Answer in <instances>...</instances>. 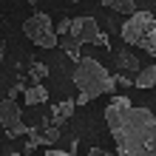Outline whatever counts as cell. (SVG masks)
I'll use <instances>...</instances> for the list:
<instances>
[{
    "instance_id": "cell-15",
    "label": "cell",
    "mask_w": 156,
    "mask_h": 156,
    "mask_svg": "<svg viewBox=\"0 0 156 156\" xmlns=\"http://www.w3.org/2000/svg\"><path fill=\"white\" fill-rule=\"evenodd\" d=\"M9 156H26V153H9Z\"/></svg>"
},
{
    "instance_id": "cell-4",
    "label": "cell",
    "mask_w": 156,
    "mask_h": 156,
    "mask_svg": "<svg viewBox=\"0 0 156 156\" xmlns=\"http://www.w3.org/2000/svg\"><path fill=\"white\" fill-rule=\"evenodd\" d=\"M99 37H102V34H99V26H97L94 17H71L68 34L60 43H62V48L80 62L82 57L77 54V45H82V43H99Z\"/></svg>"
},
{
    "instance_id": "cell-7",
    "label": "cell",
    "mask_w": 156,
    "mask_h": 156,
    "mask_svg": "<svg viewBox=\"0 0 156 156\" xmlns=\"http://www.w3.org/2000/svg\"><path fill=\"white\" fill-rule=\"evenodd\" d=\"M116 71H119L122 77L136 80V77H139V71H142V66H139V60H136L128 48H119V51H116Z\"/></svg>"
},
{
    "instance_id": "cell-13",
    "label": "cell",
    "mask_w": 156,
    "mask_h": 156,
    "mask_svg": "<svg viewBox=\"0 0 156 156\" xmlns=\"http://www.w3.org/2000/svg\"><path fill=\"white\" fill-rule=\"evenodd\" d=\"M43 156H74V153H66V151H45Z\"/></svg>"
},
{
    "instance_id": "cell-5",
    "label": "cell",
    "mask_w": 156,
    "mask_h": 156,
    "mask_svg": "<svg viewBox=\"0 0 156 156\" xmlns=\"http://www.w3.org/2000/svg\"><path fill=\"white\" fill-rule=\"evenodd\" d=\"M23 31H26V37H29L34 45H40V48H57V45H60L57 26L51 23V17L45 14V12L31 14L29 20L23 23Z\"/></svg>"
},
{
    "instance_id": "cell-16",
    "label": "cell",
    "mask_w": 156,
    "mask_h": 156,
    "mask_svg": "<svg viewBox=\"0 0 156 156\" xmlns=\"http://www.w3.org/2000/svg\"><path fill=\"white\" fill-rule=\"evenodd\" d=\"M71 3H82V0H71Z\"/></svg>"
},
{
    "instance_id": "cell-11",
    "label": "cell",
    "mask_w": 156,
    "mask_h": 156,
    "mask_svg": "<svg viewBox=\"0 0 156 156\" xmlns=\"http://www.w3.org/2000/svg\"><path fill=\"white\" fill-rule=\"evenodd\" d=\"M26 105H40V102H45L48 99V91H45L43 85H31V88H26Z\"/></svg>"
},
{
    "instance_id": "cell-12",
    "label": "cell",
    "mask_w": 156,
    "mask_h": 156,
    "mask_svg": "<svg viewBox=\"0 0 156 156\" xmlns=\"http://www.w3.org/2000/svg\"><path fill=\"white\" fill-rule=\"evenodd\" d=\"M31 74H34V77H37V80H43L45 74H48V68H45V66H43V62H34V66H31Z\"/></svg>"
},
{
    "instance_id": "cell-9",
    "label": "cell",
    "mask_w": 156,
    "mask_h": 156,
    "mask_svg": "<svg viewBox=\"0 0 156 156\" xmlns=\"http://www.w3.org/2000/svg\"><path fill=\"white\" fill-rule=\"evenodd\" d=\"M136 88H156V66H142L139 77L133 80Z\"/></svg>"
},
{
    "instance_id": "cell-2",
    "label": "cell",
    "mask_w": 156,
    "mask_h": 156,
    "mask_svg": "<svg viewBox=\"0 0 156 156\" xmlns=\"http://www.w3.org/2000/svg\"><path fill=\"white\" fill-rule=\"evenodd\" d=\"M74 85L80 91L77 105L94 102L102 94H116V77L94 57H82L74 66Z\"/></svg>"
},
{
    "instance_id": "cell-8",
    "label": "cell",
    "mask_w": 156,
    "mask_h": 156,
    "mask_svg": "<svg viewBox=\"0 0 156 156\" xmlns=\"http://www.w3.org/2000/svg\"><path fill=\"white\" fill-rule=\"evenodd\" d=\"M74 105H77V99H62L60 105H54V122H51V125H54V128H60L71 114H74Z\"/></svg>"
},
{
    "instance_id": "cell-10",
    "label": "cell",
    "mask_w": 156,
    "mask_h": 156,
    "mask_svg": "<svg viewBox=\"0 0 156 156\" xmlns=\"http://www.w3.org/2000/svg\"><path fill=\"white\" fill-rule=\"evenodd\" d=\"M102 6L105 9H114V12L119 14H136V0H102Z\"/></svg>"
},
{
    "instance_id": "cell-1",
    "label": "cell",
    "mask_w": 156,
    "mask_h": 156,
    "mask_svg": "<svg viewBox=\"0 0 156 156\" xmlns=\"http://www.w3.org/2000/svg\"><path fill=\"white\" fill-rule=\"evenodd\" d=\"M105 122L116 156H156V116L148 108L131 105L128 97H114L105 108Z\"/></svg>"
},
{
    "instance_id": "cell-14",
    "label": "cell",
    "mask_w": 156,
    "mask_h": 156,
    "mask_svg": "<svg viewBox=\"0 0 156 156\" xmlns=\"http://www.w3.org/2000/svg\"><path fill=\"white\" fill-rule=\"evenodd\" d=\"M88 156H108V153H105V151H99V148H94V151H91Z\"/></svg>"
},
{
    "instance_id": "cell-3",
    "label": "cell",
    "mask_w": 156,
    "mask_h": 156,
    "mask_svg": "<svg viewBox=\"0 0 156 156\" xmlns=\"http://www.w3.org/2000/svg\"><path fill=\"white\" fill-rule=\"evenodd\" d=\"M122 40L128 45H136V48H145L148 54H156V17L151 12H136L122 23Z\"/></svg>"
},
{
    "instance_id": "cell-6",
    "label": "cell",
    "mask_w": 156,
    "mask_h": 156,
    "mask_svg": "<svg viewBox=\"0 0 156 156\" xmlns=\"http://www.w3.org/2000/svg\"><path fill=\"white\" fill-rule=\"evenodd\" d=\"M0 125H3L6 133H12V136L29 131V128L23 125V114H20V108H17L14 99H3V102H0Z\"/></svg>"
}]
</instances>
